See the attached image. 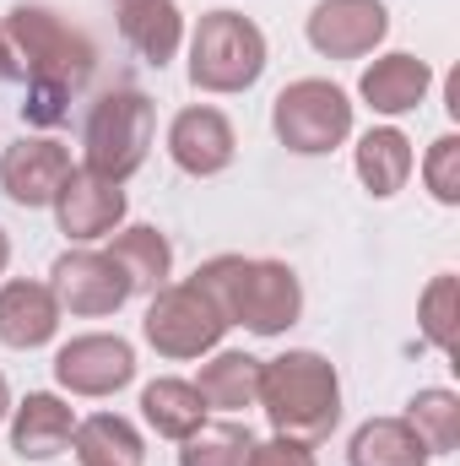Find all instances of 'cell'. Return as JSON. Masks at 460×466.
<instances>
[{
    "label": "cell",
    "mask_w": 460,
    "mask_h": 466,
    "mask_svg": "<svg viewBox=\"0 0 460 466\" xmlns=\"http://www.w3.org/2000/svg\"><path fill=\"white\" fill-rule=\"evenodd\" d=\"M428 87H434L428 60H417V55H406V49L379 55V60L363 66V76H357V98H363L379 119L417 115V109L428 104Z\"/></svg>",
    "instance_id": "15"
},
{
    "label": "cell",
    "mask_w": 460,
    "mask_h": 466,
    "mask_svg": "<svg viewBox=\"0 0 460 466\" xmlns=\"http://www.w3.org/2000/svg\"><path fill=\"white\" fill-rule=\"evenodd\" d=\"M109 260H115L119 271L130 277V293H157V288H168V277H174V244H168V233L152 228V223H130V228H115L109 233Z\"/></svg>",
    "instance_id": "19"
},
{
    "label": "cell",
    "mask_w": 460,
    "mask_h": 466,
    "mask_svg": "<svg viewBox=\"0 0 460 466\" xmlns=\"http://www.w3.org/2000/svg\"><path fill=\"white\" fill-rule=\"evenodd\" d=\"M195 282L217 299L228 326L249 337H287L304 320V282L287 260H255V255H212Z\"/></svg>",
    "instance_id": "3"
},
{
    "label": "cell",
    "mask_w": 460,
    "mask_h": 466,
    "mask_svg": "<svg viewBox=\"0 0 460 466\" xmlns=\"http://www.w3.org/2000/svg\"><path fill=\"white\" fill-rule=\"evenodd\" d=\"M115 16H119L125 44H130L152 71H163V66L185 49V11H179L174 0H115Z\"/></svg>",
    "instance_id": "18"
},
{
    "label": "cell",
    "mask_w": 460,
    "mask_h": 466,
    "mask_svg": "<svg viewBox=\"0 0 460 466\" xmlns=\"http://www.w3.org/2000/svg\"><path fill=\"white\" fill-rule=\"evenodd\" d=\"M455 320H460V282L455 271H439L428 288H423V299H417V331H423V342L434 352H455Z\"/></svg>",
    "instance_id": "26"
},
{
    "label": "cell",
    "mask_w": 460,
    "mask_h": 466,
    "mask_svg": "<svg viewBox=\"0 0 460 466\" xmlns=\"http://www.w3.org/2000/svg\"><path fill=\"white\" fill-rule=\"evenodd\" d=\"M406 423L412 434L428 445V456H450L460 451V396L445 385H423L412 401H406Z\"/></svg>",
    "instance_id": "24"
},
{
    "label": "cell",
    "mask_w": 460,
    "mask_h": 466,
    "mask_svg": "<svg viewBox=\"0 0 460 466\" xmlns=\"http://www.w3.org/2000/svg\"><path fill=\"white\" fill-rule=\"evenodd\" d=\"M244 466H320L315 461V451L309 445H298V440H255V451H249V461Z\"/></svg>",
    "instance_id": "28"
},
{
    "label": "cell",
    "mask_w": 460,
    "mask_h": 466,
    "mask_svg": "<svg viewBox=\"0 0 460 466\" xmlns=\"http://www.w3.org/2000/svg\"><path fill=\"white\" fill-rule=\"evenodd\" d=\"M71 168H76L71 163V147H60L55 136H22V141H11L0 152V190L16 207L38 212V207L55 201V190L65 185Z\"/></svg>",
    "instance_id": "13"
},
{
    "label": "cell",
    "mask_w": 460,
    "mask_h": 466,
    "mask_svg": "<svg viewBox=\"0 0 460 466\" xmlns=\"http://www.w3.org/2000/svg\"><path fill=\"white\" fill-rule=\"evenodd\" d=\"M49 212H55V228L65 233L71 244H98V238H109L115 228H125L130 201H125V185L98 179L93 168L76 163V168L65 174V185L55 190Z\"/></svg>",
    "instance_id": "10"
},
{
    "label": "cell",
    "mask_w": 460,
    "mask_h": 466,
    "mask_svg": "<svg viewBox=\"0 0 460 466\" xmlns=\"http://www.w3.org/2000/svg\"><path fill=\"white\" fill-rule=\"evenodd\" d=\"M0 38L16 55V76H22V119L38 130H55L71 115V98L93 82L98 71V44L65 22L49 5H11Z\"/></svg>",
    "instance_id": "1"
},
{
    "label": "cell",
    "mask_w": 460,
    "mask_h": 466,
    "mask_svg": "<svg viewBox=\"0 0 460 466\" xmlns=\"http://www.w3.org/2000/svg\"><path fill=\"white\" fill-rule=\"evenodd\" d=\"M271 66V49H265V33L255 16L244 11H206L190 33V87L195 93H212V98H233V93H249Z\"/></svg>",
    "instance_id": "4"
},
{
    "label": "cell",
    "mask_w": 460,
    "mask_h": 466,
    "mask_svg": "<svg viewBox=\"0 0 460 466\" xmlns=\"http://www.w3.org/2000/svg\"><path fill=\"white\" fill-rule=\"evenodd\" d=\"M152 136H157V109L146 93L135 87H115L93 104L87 130H82V168H93L98 179H115L125 185L130 174H141L146 152H152Z\"/></svg>",
    "instance_id": "5"
},
{
    "label": "cell",
    "mask_w": 460,
    "mask_h": 466,
    "mask_svg": "<svg viewBox=\"0 0 460 466\" xmlns=\"http://www.w3.org/2000/svg\"><path fill=\"white\" fill-rule=\"evenodd\" d=\"M255 407L265 412L276 440L298 445H325L342 423V374L325 352L287 348L276 358H260V396Z\"/></svg>",
    "instance_id": "2"
},
{
    "label": "cell",
    "mask_w": 460,
    "mask_h": 466,
    "mask_svg": "<svg viewBox=\"0 0 460 466\" xmlns=\"http://www.w3.org/2000/svg\"><path fill=\"white\" fill-rule=\"evenodd\" d=\"M352 168H357V179H363V190H368L374 201L401 196L406 179H412V168H417L412 136H406L401 125H374V130H363L357 147H352Z\"/></svg>",
    "instance_id": "17"
},
{
    "label": "cell",
    "mask_w": 460,
    "mask_h": 466,
    "mask_svg": "<svg viewBox=\"0 0 460 466\" xmlns=\"http://www.w3.org/2000/svg\"><path fill=\"white\" fill-rule=\"evenodd\" d=\"M49 288L60 299L65 315L76 320H104L119 315L135 293H130V277L109 260V249H65L55 266H49Z\"/></svg>",
    "instance_id": "8"
},
{
    "label": "cell",
    "mask_w": 460,
    "mask_h": 466,
    "mask_svg": "<svg viewBox=\"0 0 460 466\" xmlns=\"http://www.w3.org/2000/svg\"><path fill=\"white\" fill-rule=\"evenodd\" d=\"M385 33H390L385 0H315L304 22L309 49L325 60H363L385 44Z\"/></svg>",
    "instance_id": "11"
},
{
    "label": "cell",
    "mask_w": 460,
    "mask_h": 466,
    "mask_svg": "<svg viewBox=\"0 0 460 466\" xmlns=\"http://www.w3.org/2000/svg\"><path fill=\"white\" fill-rule=\"evenodd\" d=\"M60 299L49 282H33V277H11L0 282V342L16 352H33V348H49L60 337Z\"/></svg>",
    "instance_id": "14"
},
{
    "label": "cell",
    "mask_w": 460,
    "mask_h": 466,
    "mask_svg": "<svg viewBox=\"0 0 460 466\" xmlns=\"http://www.w3.org/2000/svg\"><path fill=\"white\" fill-rule=\"evenodd\" d=\"M228 331H233L228 315L217 309V299H212L195 277L157 288V293L146 299V315H141L146 348L157 352V358H168V363H190V358L217 352Z\"/></svg>",
    "instance_id": "6"
},
{
    "label": "cell",
    "mask_w": 460,
    "mask_h": 466,
    "mask_svg": "<svg viewBox=\"0 0 460 466\" xmlns=\"http://www.w3.org/2000/svg\"><path fill=\"white\" fill-rule=\"evenodd\" d=\"M5 423H11V451L22 461H55L71 451V434H76V412L55 390H27Z\"/></svg>",
    "instance_id": "16"
},
{
    "label": "cell",
    "mask_w": 460,
    "mask_h": 466,
    "mask_svg": "<svg viewBox=\"0 0 460 466\" xmlns=\"http://www.w3.org/2000/svg\"><path fill=\"white\" fill-rule=\"evenodd\" d=\"M195 390H201V401L212 412H228V418L249 412L255 396H260V358L255 352H238V348L206 352V363L195 374Z\"/></svg>",
    "instance_id": "20"
},
{
    "label": "cell",
    "mask_w": 460,
    "mask_h": 466,
    "mask_svg": "<svg viewBox=\"0 0 460 466\" xmlns=\"http://www.w3.org/2000/svg\"><path fill=\"white\" fill-rule=\"evenodd\" d=\"M71 451L82 466H146V440L130 418L119 412H93V418H76V434H71Z\"/></svg>",
    "instance_id": "22"
},
{
    "label": "cell",
    "mask_w": 460,
    "mask_h": 466,
    "mask_svg": "<svg viewBox=\"0 0 460 466\" xmlns=\"http://www.w3.org/2000/svg\"><path fill=\"white\" fill-rule=\"evenodd\" d=\"M141 418H146V429L157 434V440H190L206 418H212V407L201 401V390H195V380H179V374H163V380H152V385H141Z\"/></svg>",
    "instance_id": "21"
},
{
    "label": "cell",
    "mask_w": 460,
    "mask_h": 466,
    "mask_svg": "<svg viewBox=\"0 0 460 466\" xmlns=\"http://www.w3.org/2000/svg\"><path fill=\"white\" fill-rule=\"evenodd\" d=\"M168 157L190 179H217V174H228L233 157H238V130H233V119L223 109L190 104L168 125Z\"/></svg>",
    "instance_id": "12"
},
{
    "label": "cell",
    "mask_w": 460,
    "mask_h": 466,
    "mask_svg": "<svg viewBox=\"0 0 460 466\" xmlns=\"http://www.w3.org/2000/svg\"><path fill=\"white\" fill-rule=\"evenodd\" d=\"M16 76V55H11V44L0 38V82H11Z\"/></svg>",
    "instance_id": "29"
},
{
    "label": "cell",
    "mask_w": 460,
    "mask_h": 466,
    "mask_svg": "<svg viewBox=\"0 0 460 466\" xmlns=\"http://www.w3.org/2000/svg\"><path fill=\"white\" fill-rule=\"evenodd\" d=\"M255 451L249 423L238 418H206L190 440H179V466H244Z\"/></svg>",
    "instance_id": "25"
},
{
    "label": "cell",
    "mask_w": 460,
    "mask_h": 466,
    "mask_svg": "<svg viewBox=\"0 0 460 466\" xmlns=\"http://www.w3.org/2000/svg\"><path fill=\"white\" fill-rule=\"evenodd\" d=\"M271 130L287 152L298 157H325L352 136V98L331 76H298L276 93L271 104Z\"/></svg>",
    "instance_id": "7"
},
{
    "label": "cell",
    "mask_w": 460,
    "mask_h": 466,
    "mask_svg": "<svg viewBox=\"0 0 460 466\" xmlns=\"http://www.w3.org/2000/svg\"><path fill=\"white\" fill-rule=\"evenodd\" d=\"M428 445L412 434L406 418H368L346 440V466H428Z\"/></svg>",
    "instance_id": "23"
},
{
    "label": "cell",
    "mask_w": 460,
    "mask_h": 466,
    "mask_svg": "<svg viewBox=\"0 0 460 466\" xmlns=\"http://www.w3.org/2000/svg\"><path fill=\"white\" fill-rule=\"evenodd\" d=\"M11 407H16V401H11V380H5V374H0V423H5V418H11Z\"/></svg>",
    "instance_id": "30"
},
{
    "label": "cell",
    "mask_w": 460,
    "mask_h": 466,
    "mask_svg": "<svg viewBox=\"0 0 460 466\" xmlns=\"http://www.w3.org/2000/svg\"><path fill=\"white\" fill-rule=\"evenodd\" d=\"M423 185L439 207H460V136L445 130L423 157Z\"/></svg>",
    "instance_id": "27"
},
{
    "label": "cell",
    "mask_w": 460,
    "mask_h": 466,
    "mask_svg": "<svg viewBox=\"0 0 460 466\" xmlns=\"http://www.w3.org/2000/svg\"><path fill=\"white\" fill-rule=\"evenodd\" d=\"M5 266H11V233L0 228V277H5Z\"/></svg>",
    "instance_id": "31"
},
{
    "label": "cell",
    "mask_w": 460,
    "mask_h": 466,
    "mask_svg": "<svg viewBox=\"0 0 460 466\" xmlns=\"http://www.w3.org/2000/svg\"><path fill=\"white\" fill-rule=\"evenodd\" d=\"M55 380L71 396L104 401V396H115L135 380V348L115 331H82V337L55 348Z\"/></svg>",
    "instance_id": "9"
}]
</instances>
